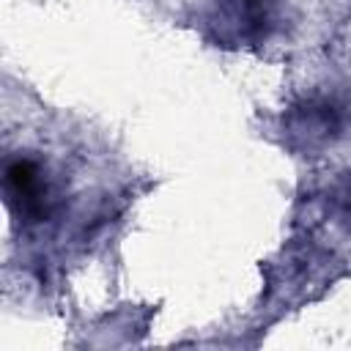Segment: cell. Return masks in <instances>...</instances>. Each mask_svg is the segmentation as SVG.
Returning a JSON list of instances; mask_svg holds the SVG:
<instances>
[{
	"label": "cell",
	"mask_w": 351,
	"mask_h": 351,
	"mask_svg": "<svg viewBox=\"0 0 351 351\" xmlns=\"http://www.w3.org/2000/svg\"><path fill=\"white\" fill-rule=\"evenodd\" d=\"M5 195L8 203L19 211L25 219H44L47 217V186L41 178V170L30 159H11L5 165Z\"/></svg>",
	"instance_id": "cell-1"
}]
</instances>
